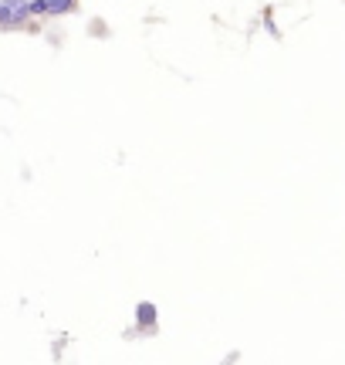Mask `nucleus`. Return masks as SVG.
<instances>
[{
  "instance_id": "f03ea898",
  "label": "nucleus",
  "mask_w": 345,
  "mask_h": 365,
  "mask_svg": "<svg viewBox=\"0 0 345 365\" xmlns=\"http://www.w3.org/2000/svg\"><path fill=\"white\" fill-rule=\"evenodd\" d=\"M75 4H78V0H34V4H31V14H51V17H58V14H71Z\"/></svg>"
},
{
  "instance_id": "7ed1b4c3",
  "label": "nucleus",
  "mask_w": 345,
  "mask_h": 365,
  "mask_svg": "<svg viewBox=\"0 0 345 365\" xmlns=\"http://www.w3.org/2000/svg\"><path fill=\"white\" fill-rule=\"evenodd\" d=\"M135 318H139V325H156V318H160V312H156V304H149V301H143L139 308H135Z\"/></svg>"
},
{
  "instance_id": "f257e3e1",
  "label": "nucleus",
  "mask_w": 345,
  "mask_h": 365,
  "mask_svg": "<svg viewBox=\"0 0 345 365\" xmlns=\"http://www.w3.org/2000/svg\"><path fill=\"white\" fill-rule=\"evenodd\" d=\"M31 14V4L27 0H0V27L11 31V27H21Z\"/></svg>"
}]
</instances>
